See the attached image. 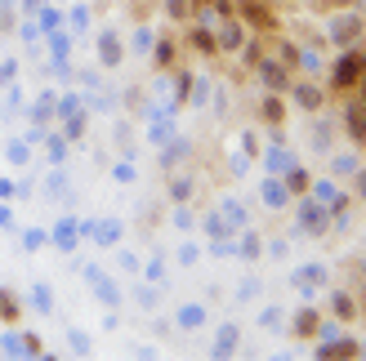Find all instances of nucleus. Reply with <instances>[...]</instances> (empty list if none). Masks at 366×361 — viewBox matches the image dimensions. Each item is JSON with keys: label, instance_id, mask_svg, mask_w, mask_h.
Wrapping results in <instances>:
<instances>
[{"label": "nucleus", "instance_id": "1", "mask_svg": "<svg viewBox=\"0 0 366 361\" xmlns=\"http://www.w3.org/2000/svg\"><path fill=\"white\" fill-rule=\"evenodd\" d=\"M362 31H366V14L353 0H331V5H326L322 41H331L335 49H349V45H362Z\"/></svg>", "mask_w": 366, "mask_h": 361}, {"label": "nucleus", "instance_id": "2", "mask_svg": "<svg viewBox=\"0 0 366 361\" xmlns=\"http://www.w3.org/2000/svg\"><path fill=\"white\" fill-rule=\"evenodd\" d=\"M366 76V45H349V49H340L331 63H326V89H331V98H349L353 94V85Z\"/></svg>", "mask_w": 366, "mask_h": 361}, {"label": "nucleus", "instance_id": "3", "mask_svg": "<svg viewBox=\"0 0 366 361\" xmlns=\"http://www.w3.org/2000/svg\"><path fill=\"white\" fill-rule=\"evenodd\" d=\"M286 103L300 107L304 116H313V112H322V107H331V89H326L317 76H295L290 89H286Z\"/></svg>", "mask_w": 366, "mask_h": 361}, {"label": "nucleus", "instance_id": "4", "mask_svg": "<svg viewBox=\"0 0 366 361\" xmlns=\"http://www.w3.org/2000/svg\"><path fill=\"white\" fill-rule=\"evenodd\" d=\"M295 201H300V205H295V237H313V241L326 237V232H331V210L317 205L308 192L295 196Z\"/></svg>", "mask_w": 366, "mask_h": 361}, {"label": "nucleus", "instance_id": "5", "mask_svg": "<svg viewBox=\"0 0 366 361\" xmlns=\"http://www.w3.org/2000/svg\"><path fill=\"white\" fill-rule=\"evenodd\" d=\"M308 148H313L317 156H331L340 148V116H331L326 107L308 116Z\"/></svg>", "mask_w": 366, "mask_h": 361}, {"label": "nucleus", "instance_id": "6", "mask_svg": "<svg viewBox=\"0 0 366 361\" xmlns=\"http://www.w3.org/2000/svg\"><path fill=\"white\" fill-rule=\"evenodd\" d=\"M250 71H254V81H259L264 89H272V94H286L290 81H295V71H290V67L277 59V54H264V59L254 63Z\"/></svg>", "mask_w": 366, "mask_h": 361}, {"label": "nucleus", "instance_id": "7", "mask_svg": "<svg viewBox=\"0 0 366 361\" xmlns=\"http://www.w3.org/2000/svg\"><path fill=\"white\" fill-rule=\"evenodd\" d=\"M308 196H313L317 205H326V210H340V205H353V192H349V183H340V178H313L308 183Z\"/></svg>", "mask_w": 366, "mask_h": 361}, {"label": "nucleus", "instance_id": "8", "mask_svg": "<svg viewBox=\"0 0 366 361\" xmlns=\"http://www.w3.org/2000/svg\"><path fill=\"white\" fill-rule=\"evenodd\" d=\"M340 134H344V143L366 152V112L353 98H344V107H340Z\"/></svg>", "mask_w": 366, "mask_h": 361}, {"label": "nucleus", "instance_id": "9", "mask_svg": "<svg viewBox=\"0 0 366 361\" xmlns=\"http://www.w3.org/2000/svg\"><path fill=\"white\" fill-rule=\"evenodd\" d=\"M362 166H366V161H362V148H353V143H344V148H335L331 156H326V170H331V178H340V183H349Z\"/></svg>", "mask_w": 366, "mask_h": 361}, {"label": "nucleus", "instance_id": "10", "mask_svg": "<svg viewBox=\"0 0 366 361\" xmlns=\"http://www.w3.org/2000/svg\"><path fill=\"white\" fill-rule=\"evenodd\" d=\"M254 116H259V121L268 125V130H282L286 116H290L286 94H272V89H264V98H259V107H254Z\"/></svg>", "mask_w": 366, "mask_h": 361}, {"label": "nucleus", "instance_id": "11", "mask_svg": "<svg viewBox=\"0 0 366 361\" xmlns=\"http://www.w3.org/2000/svg\"><path fill=\"white\" fill-rule=\"evenodd\" d=\"M317 357L322 361H349V357H362V344H357L353 330H344L335 339H326V344H317Z\"/></svg>", "mask_w": 366, "mask_h": 361}, {"label": "nucleus", "instance_id": "12", "mask_svg": "<svg viewBox=\"0 0 366 361\" xmlns=\"http://www.w3.org/2000/svg\"><path fill=\"white\" fill-rule=\"evenodd\" d=\"M331 281V268L326 263H304V268H295V277H290V285H295V290H317V285H326Z\"/></svg>", "mask_w": 366, "mask_h": 361}, {"label": "nucleus", "instance_id": "13", "mask_svg": "<svg viewBox=\"0 0 366 361\" xmlns=\"http://www.w3.org/2000/svg\"><path fill=\"white\" fill-rule=\"evenodd\" d=\"M317 326H322V308L317 303H304L295 312V321H290V335L295 339H317Z\"/></svg>", "mask_w": 366, "mask_h": 361}, {"label": "nucleus", "instance_id": "14", "mask_svg": "<svg viewBox=\"0 0 366 361\" xmlns=\"http://www.w3.org/2000/svg\"><path fill=\"white\" fill-rule=\"evenodd\" d=\"M357 312H362L357 295L344 290V285H335V290H331V317H335V321H357Z\"/></svg>", "mask_w": 366, "mask_h": 361}, {"label": "nucleus", "instance_id": "15", "mask_svg": "<svg viewBox=\"0 0 366 361\" xmlns=\"http://www.w3.org/2000/svg\"><path fill=\"white\" fill-rule=\"evenodd\" d=\"M174 63H179V41H174V36H157V41H152V67L170 71Z\"/></svg>", "mask_w": 366, "mask_h": 361}, {"label": "nucleus", "instance_id": "16", "mask_svg": "<svg viewBox=\"0 0 366 361\" xmlns=\"http://www.w3.org/2000/svg\"><path fill=\"white\" fill-rule=\"evenodd\" d=\"M188 45L201 54V59H214L219 54V41H214V27H206V23H192L188 27Z\"/></svg>", "mask_w": 366, "mask_h": 361}, {"label": "nucleus", "instance_id": "17", "mask_svg": "<svg viewBox=\"0 0 366 361\" xmlns=\"http://www.w3.org/2000/svg\"><path fill=\"white\" fill-rule=\"evenodd\" d=\"M290 201H295V196L286 192V183H282L277 174H268V178H264V205H268V210H286Z\"/></svg>", "mask_w": 366, "mask_h": 361}, {"label": "nucleus", "instance_id": "18", "mask_svg": "<svg viewBox=\"0 0 366 361\" xmlns=\"http://www.w3.org/2000/svg\"><path fill=\"white\" fill-rule=\"evenodd\" d=\"M99 59H103V67H117L125 59V45L117 41V31H103L99 36Z\"/></svg>", "mask_w": 366, "mask_h": 361}, {"label": "nucleus", "instance_id": "19", "mask_svg": "<svg viewBox=\"0 0 366 361\" xmlns=\"http://www.w3.org/2000/svg\"><path fill=\"white\" fill-rule=\"evenodd\" d=\"M282 183H286V192H290V196H304V192H308V183H313V174H308L304 166H290V170L282 174Z\"/></svg>", "mask_w": 366, "mask_h": 361}, {"label": "nucleus", "instance_id": "20", "mask_svg": "<svg viewBox=\"0 0 366 361\" xmlns=\"http://www.w3.org/2000/svg\"><path fill=\"white\" fill-rule=\"evenodd\" d=\"M0 321H23V303H18V295L5 290V285H0Z\"/></svg>", "mask_w": 366, "mask_h": 361}, {"label": "nucleus", "instance_id": "21", "mask_svg": "<svg viewBox=\"0 0 366 361\" xmlns=\"http://www.w3.org/2000/svg\"><path fill=\"white\" fill-rule=\"evenodd\" d=\"M161 9H166V18H174V23H192V0H161Z\"/></svg>", "mask_w": 366, "mask_h": 361}, {"label": "nucleus", "instance_id": "22", "mask_svg": "<svg viewBox=\"0 0 366 361\" xmlns=\"http://www.w3.org/2000/svg\"><path fill=\"white\" fill-rule=\"evenodd\" d=\"M174 321L183 330H197V326H206V308H197V303H188V308H179L174 312Z\"/></svg>", "mask_w": 366, "mask_h": 361}, {"label": "nucleus", "instance_id": "23", "mask_svg": "<svg viewBox=\"0 0 366 361\" xmlns=\"http://www.w3.org/2000/svg\"><path fill=\"white\" fill-rule=\"evenodd\" d=\"M237 255H242V259H259V255H264L259 232H246V237H242V250H237Z\"/></svg>", "mask_w": 366, "mask_h": 361}, {"label": "nucleus", "instance_id": "24", "mask_svg": "<svg viewBox=\"0 0 366 361\" xmlns=\"http://www.w3.org/2000/svg\"><path fill=\"white\" fill-rule=\"evenodd\" d=\"M188 196H192V178L188 174H174L170 178V201H188Z\"/></svg>", "mask_w": 366, "mask_h": 361}, {"label": "nucleus", "instance_id": "25", "mask_svg": "<svg viewBox=\"0 0 366 361\" xmlns=\"http://www.w3.org/2000/svg\"><path fill=\"white\" fill-rule=\"evenodd\" d=\"M349 192H353V201H357V205H366V166L349 178Z\"/></svg>", "mask_w": 366, "mask_h": 361}, {"label": "nucleus", "instance_id": "26", "mask_svg": "<svg viewBox=\"0 0 366 361\" xmlns=\"http://www.w3.org/2000/svg\"><path fill=\"white\" fill-rule=\"evenodd\" d=\"M152 41H157V36H152L148 27H139V31H134V41H130V45H134L139 54H152Z\"/></svg>", "mask_w": 366, "mask_h": 361}, {"label": "nucleus", "instance_id": "27", "mask_svg": "<svg viewBox=\"0 0 366 361\" xmlns=\"http://www.w3.org/2000/svg\"><path fill=\"white\" fill-rule=\"evenodd\" d=\"M232 348H237V330H232V326H224V335H219V348H214V352H219V357H228Z\"/></svg>", "mask_w": 366, "mask_h": 361}, {"label": "nucleus", "instance_id": "28", "mask_svg": "<svg viewBox=\"0 0 366 361\" xmlns=\"http://www.w3.org/2000/svg\"><path fill=\"white\" fill-rule=\"evenodd\" d=\"M349 98H353V103L362 107V112H366V76H362V81L353 85V94H349Z\"/></svg>", "mask_w": 366, "mask_h": 361}, {"label": "nucleus", "instance_id": "29", "mask_svg": "<svg viewBox=\"0 0 366 361\" xmlns=\"http://www.w3.org/2000/svg\"><path fill=\"white\" fill-rule=\"evenodd\" d=\"M264 326L277 330V326H282V312H277V308H264Z\"/></svg>", "mask_w": 366, "mask_h": 361}, {"label": "nucleus", "instance_id": "30", "mask_svg": "<svg viewBox=\"0 0 366 361\" xmlns=\"http://www.w3.org/2000/svg\"><path fill=\"white\" fill-rule=\"evenodd\" d=\"M9 161H18V166L27 161V148H23V143H14V148H9Z\"/></svg>", "mask_w": 366, "mask_h": 361}, {"label": "nucleus", "instance_id": "31", "mask_svg": "<svg viewBox=\"0 0 366 361\" xmlns=\"http://www.w3.org/2000/svg\"><path fill=\"white\" fill-rule=\"evenodd\" d=\"M237 295H242V299H254V295H259V281H246V285H242Z\"/></svg>", "mask_w": 366, "mask_h": 361}, {"label": "nucleus", "instance_id": "32", "mask_svg": "<svg viewBox=\"0 0 366 361\" xmlns=\"http://www.w3.org/2000/svg\"><path fill=\"white\" fill-rule=\"evenodd\" d=\"M23 9L31 14V9H41V0H23Z\"/></svg>", "mask_w": 366, "mask_h": 361}, {"label": "nucleus", "instance_id": "33", "mask_svg": "<svg viewBox=\"0 0 366 361\" xmlns=\"http://www.w3.org/2000/svg\"><path fill=\"white\" fill-rule=\"evenodd\" d=\"M353 5H357V9H362V14H366V0H353Z\"/></svg>", "mask_w": 366, "mask_h": 361}, {"label": "nucleus", "instance_id": "34", "mask_svg": "<svg viewBox=\"0 0 366 361\" xmlns=\"http://www.w3.org/2000/svg\"><path fill=\"white\" fill-rule=\"evenodd\" d=\"M357 344H362V357H366V339H357Z\"/></svg>", "mask_w": 366, "mask_h": 361}]
</instances>
